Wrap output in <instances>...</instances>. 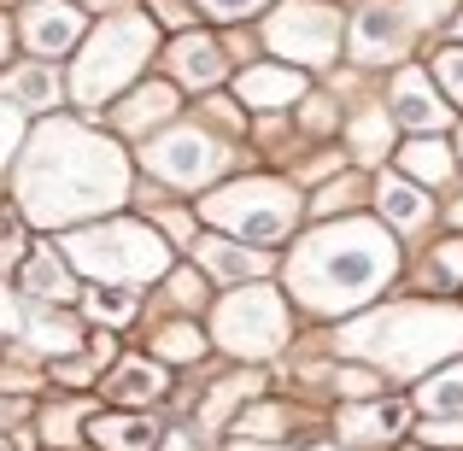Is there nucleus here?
<instances>
[{"label":"nucleus","mask_w":463,"mask_h":451,"mask_svg":"<svg viewBox=\"0 0 463 451\" xmlns=\"http://www.w3.org/2000/svg\"><path fill=\"white\" fill-rule=\"evenodd\" d=\"M458 164H463V129H458Z\"/></svg>","instance_id":"37998d69"},{"label":"nucleus","mask_w":463,"mask_h":451,"mask_svg":"<svg viewBox=\"0 0 463 451\" xmlns=\"http://www.w3.org/2000/svg\"><path fill=\"white\" fill-rule=\"evenodd\" d=\"M434 276H440L446 287H463V235H452V240L434 247Z\"/></svg>","instance_id":"e433bc0d"},{"label":"nucleus","mask_w":463,"mask_h":451,"mask_svg":"<svg viewBox=\"0 0 463 451\" xmlns=\"http://www.w3.org/2000/svg\"><path fill=\"white\" fill-rule=\"evenodd\" d=\"M147 18H153V23H170V30H176V35H188L200 12H194L188 0H153V12H147Z\"/></svg>","instance_id":"4c0bfd02"},{"label":"nucleus","mask_w":463,"mask_h":451,"mask_svg":"<svg viewBox=\"0 0 463 451\" xmlns=\"http://www.w3.org/2000/svg\"><path fill=\"white\" fill-rule=\"evenodd\" d=\"M129 200V158L89 117H42L12 158V211L30 229H82Z\"/></svg>","instance_id":"f257e3e1"},{"label":"nucleus","mask_w":463,"mask_h":451,"mask_svg":"<svg viewBox=\"0 0 463 451\" xmlns=\"http://www.w3.org/2000/svg\"><path fill=\"white\" fill-rule=\"evenodd\" d=\"M200 217L217 229V235L241 240V247H276L299 229L306 217V200H299L294 182L282 176H241V182H223L200 200Z\"/></svg>","instance_id":"423d86ee"},{"label":"nucleus","mask_w":463,"mask_h":451,"mask_svg":"<svg viewBox=\"0 0 463 451\" xmlns=\"http://www.w3.org/2000/svg\"><path fill=\"white\" fill-rule=\"evenodd\" d=\"M264 47L276 53V65L294 70H323L335 65L340 42H346V18L328 0H282V6L264 12Z\"/></svg>","instance_id":"6e6552de"},{"label":"nucleus","mask_w":463,"mask_h":451,"mask_svg":"<svg viewBox=\"0 0 463 451\" xmlns=\"http://www.w3.org/2000/svg\"><path fill=\"white\" fill-rule=\"evenodd\" d=\"M452 223H458V229H463V205H458V211H452Z\"/></svg>","instance_id":"79ce46f5"},{"label":"nucleus","mask_w":463,"mask_h":451,"mask_svg":"<svg viewBox=\"0 0 463 451\" xmlns=\"http://www.w3.org/2000/svg\"><path fill=\"white\" fill-rule=\"evenodd\" d=\"M12 35H18V30H12V18H6V12H0V70L12 65Z\"/></svg>","instance_id":"ea45409f"},{"label":"nucleus","mask_w":463,"mask_h":451,"mask_svg":"<svg viewBox=\"0 0 463 451\" xmlns=\"http://www.w3.org/2000/svg\"><path fill=\"white\" fill-rule=\"evenodd\" d=\"M100 393L112 399L118 410H147V405H158V399L170 393V375H165L158 358H118L112 370H106Z\"/></svg>","instance_id":"6ab92c4d"},{"label":"nucleus","mask_w":463,"mask_h":451,"mask_svg":"<svg viewBox=\"0 0 463 451\" xmlns=\"http://www.w3.org/2000/svg\"><path fill=\"white\" fill-rule=\"evenodd\" d=\"M429 77H434V89H440L452 106H463V42H458V47H440V53H434Z\"/></svg>","instance_id":"2f4dec72"},{"label":"nucleus","mask_w":463,"mask_h":451,"mask_svg":"<svg viewBox=\"0 0 463 451\" xmlns=\"http://www.w3.org/2000/svg\"><path fill=\"white\" fill-rule=\"evenodd\" d=\"M89 434L100 451H158V422L147 410H100V417H89Z\"/></svg>","instance_id":"412c9836"},{"label":"nucleus","mask_w":463,"mask_h":451,"mask_svg":"<svg viewBox=\"0 0 463 451\" xmlns=\"http://www.w3.org/2000/svg\"><path fill=\"white\" fill-rule=\"evenodd\" d=\"M393 158H399V176H405V182H417L422 193H429V188H440V182H452V170H458V153L446 147L440 136H411V141H405V147H399Z\"/></svg>","instance_id":"4be33fe9"},{"label":"nucleus","mask_w":463,"mask_h":451,"mask_svg":"<svg viewBox=\"0 0 463 451\" xmlns=\"http://www.w3.org/2000/svg\"><path fill=\"white\" fill-rule=\"evenodd\" d=\"M229 164H235V153H229V141L212 124H170L141 141V170L170 182V188H188V193L212 188Z\"/></svg>","instance_id":"1a4fd4ad"},{"label":"nucleus","mask_w":463,"mask_h":451,"mask_svg":"<svg viewBox=\"0 0 463 451\" xmlns=\"http://www.w3.org/2000/svg\"><path fill=\"white\" fill-rule=\"evenodd\" d=\"M346 153H358V164H375V158L393 153V117L387 106H364L346 124Z\"/></svg>","instance_id":"b1692460"},{"label":"nucleus","mask_w":463,"mask_h":451,"mask_svg":"<svg viewBox=\"0 0 463 451\" xmlns=\"http://www.w3.org/2000/svg\"><path fill=\"white\" fill-rule=\"evenodd\" d=\"M282 276L294 305H306L311 316H346L364 311L399 276V240L375 217H335L288 252Z\"/></svg>","instance_id":"f03ea898"},{"label":"nucleus","mask_w":463,"mask_h":451,"mask_svg":"<svg viewBox=\"0 0 463 451\" xmlns=\"http://www.w3.org/2000/svg\"><path fill=\"white\" fill-rule=\"evenodd\" d=\"M306 94H311L306 70L276 65V59H259V65H247V70L235 77V106H247V112H259V117L288 112V106H299Z\"/></svg>","instance_id":"ddd939ff"},{"label":"nucleus","mask_w":463,"mask_h":451,"mask_svg":"<svg viewBox=\"0 0 463 451\" xmlns=\"http://www.w3.org/2000/svg\"><path fill=\"white\" fill-rule=\"evenodd\" d=\"M411 35H417V30H411V18H405L399 0H370V6L352 18L346 47H352L358 65H393V59H405Z\"/></svg>","instance_id":"9b49d317"},{"label":"nucleus","mask_w":463,"mask_h":451,"mask_svg":"<svg viewBox=\"0 0 463 451\" xmlns=\"http://www.w3.org/2000/svg\"><path fill=\"white\" fill-rule=\"evenodd\" d=\"M387 117L405 124L411 136H440V129L452 124V106H446V94L434 89L429 65H405L393 77V89H387Z\"/></svg>","instance_id":"f8f14e48"},{"label":"nucleus","mask_w":463,"mask_h":451,"mask_svg":"<svg viewBox=\"0 0 463 451\" xmlns=\"http://www.w3.org/2000/svg\"><path fill=\"white\" fill-rule=\"evenodd\" d=\"M176 112H182L176 82H136V89L112 106V129H118V136H141V141H147V136H158V129L176 124Z\"/></svg>","instance_id":"f3484780"},{"label":"nucleus","mask_w":463,"mask_h":451,"mask_svg":"<svg viewBox=\"0 0 463 451\" xmlns=\"http://www.w3.org/2000/svg\"><path fill=\"white\" fill-rule=\"evenodd\" d=\"M422 440H429V446H463V417H446V422H422Z\"/></svg>","instance_id":"58836bf2"},{"label":"nucleus","mask_w":463,"mask_h":451,"mask_svg":"<svg viewBox=\"0 0 463 451\" xmlns=\"http://www.w3.org/2000/svg\"><path fill=\"white\" fill-rule=\"evenodd\" d=\"M18 294L30 305H53V311H65V305L77 299V270L65 264L59 247H35V252H24V264H18Z\"/></svg>","instance_id":"a211bd4d"},{"label":"nucleus","mask_w":463,"mask_h":451,"mask_svg":"<svg viewBox=\"0 0 463 451\" xmlns=\"http://www.w3.org/2000/svg\"><path fill=\"white\" fill-rule=\"evenodd\" d=\"M405 422H411V405L405 399H364V405H346L340 410V440L346 446H387V440H399L405 434Z\"/></svg>","instance_id":"aec40b11"},{"label":"nucleus","mask_w":463,"mask_h":451,"mask_svg":"<svg viewBox=\"0 0 463 451\" xmlns=\"http://www.w3.org/2000/svg\"><path fill=\"white\" fill-rule=\"evenodd\" d=\"M452 30H458V35H463V6H458V18H452Z\"/></svg>","instance_id":"a19ab883"},{"label":"nucleus","mask_w":463,"mask_h":451,"mask_svg":"<svg viewBox=\"0 0 463 451\" xmlns=\"http://www.w3.org/2000/svg\"><path fill=\"white\" fill-rule=\"evenodd\" d=\"M399 6H405L411 30H434V23L458 18V0H399Z\"/></svg>","instance_id":"c9c22d12"},{"label":"nucleus","mask_w":463,"mask_h":451,"mask_svg":"<svg viewBox=\"0 0 463 451\" xmlns=\"http://www.w3.org/2000/svg\"><path fill=\"white\" fill-rule=\"evenodd\" d=\"M153 47H158V23L147 12H112V18H100L82 35L77 59H71V77H65V94L82 112H100L106 100H118V94H129L141 82Z\"/></svg>","instance_id":"20e7f679"},{"label":"nucleus","mask_w":463,"mask_h":451,"mask_svg":"<svg viewBox=\"0 0 463 451\" xmlns=\"http://www.w3.org/2000/svg\"><path fill=\"white\" fill-rule=\"evenodd\" d=\"M194 12H205L212 23H247L252 12H264L270 0H188Z\"/></svg>","instance_id":"72a5a7b5"},{"label":"nucleus","mask_w":463,"mask_h":451,"mask_svg":"<svg viewBox=\"0 0 463 451\" xmlns=\"http://www.w3.org/2000/svg\"><path fill=\"white\" fill-rule=\"evenodd\" d=\"M82 305H89L94 323H129L136 316V294H124V287H94Z\"/></svg>","instance_id":"473e14b6"},{"label":"nucleus","mask_w":463,"mask_h":451,"mask_svg":"<svg viewBox=\"0 0 463 451\" xmlns=\"http://www.w3.org/2000/svg\"><path fill=\"white\" fill-rule=\"evenodd\" d=\"M165 287H170V299L182 305V311H205V299H212V282H205L194 264H170V276H165Z\"/></svg>","instance_id":"7c9ffc66"},{"label":"nucleus","mask_w":463,"mask_h":451,"mask_svg":"<svg viewBox=\"0 0 463 451\" xmlns=\"http://www.w3.org/2000/svg\"><path fill=\"white\" fill-rule=\"evenodd\" d=\"M417 405L429 410V422L463 417V363H446V370H434L429 381L417 387Z\"/></svg>","instance_id":"393cba45"},{"label":"nucleus","mask_w":463,"mask_h":451,"mask_svg":"<svg viewBox=\"0 0 463 451\" xmlns=\"http://www.w3.org/2000/svg\"><path fill=\"white\" fill-rule=\"evenodd\" d=\"M364 200H370V182H364V176H335V182L317 188V200L306 205V211L317 217V223H335V217H352Z\"/></svg>","instance_id":"a878e982"},{"label":"nucleus","mask_w":463,"mask_h":451,"mask_svg":"<svg viewBox=\"0 0 463 451\" xmlns=\"http://www.w3.org/2000/svg\"><path fill=\"white\" fill-rule=\"evenodd\" d=\"M12 30H18V42L30 47L42 65H53V59H65V53L82 47V35H89V12H82L77 0H30Z\"/></svg>","instance_id":"9d476101"},{"label":"nucleus","mask_w":463,"mask_h":451,"mask_svg":"<svg viewBox=\"0 0 463 451\" xmlns=\"http://www.w3.org/2000/svg\"><path fill=\"white\" fill-rule=\"evenodd\" d=\"M77 428H89V405H47L42 410V440L47 446H77L82 440Z\"/></svg>","instance_id":"c85d7f7f"},{"label":"nucleus","mask_w":463,"mask_h":451,"mask_svg":"<svg viewBox=\"0 0 463 451\" xmlns=\"http://www.w3.org/2000/svg\"><path fill=\"white\" fill-rule=\"evenodd\" d=\"M165 70L182 82V89H200V94H212L217 82L229 77V53H223V42H217V35H205V30H188V35H176V42L165 47Z\"/></svg>","instance_id":"2eb2a0df"},{"label":"nucleus","mask_w":463,"mask_h":451,"mask_svg":"<svg viewBox=\"0 0 463 451\" xmlns=\"http://www.w3.org/2000/svg\"><path fill=\"white\" fill-rule=\"evenodd\" d=\"M252 393H259V375H229V381H217V393L200 405V428H223V417L235 405H247Z\"/></svg>","instance_id":"cd10ccee"},{"label":"nucleus","mask_w":463,"mask_h":451,"mask_svg":"<svg viewBox=\"0 0 463 451\" xmlns=\"http://www.w3.org/2000/svg\"><path fill=\"white\" fill-rule=\"evenodd\" d=\"M299 124H306V136H328V129L340 124V106L323 100V94H306V100H299Z\"/></svg>","instance_id":"f704fd0d"},{"label":"nucleus","mask_w":463,"mask_h":451,"mask_svg":"<svg viewBox=\"0 0 463 451\" xmlns=\"http://www.w3.org/2000/svg\"><path fill=\"white\" fill-rule=\"evenodd\" d=\"M282 428H288L282 405H252V410H241V417L229 422V434H241V440H276Z\"/></svg>","instance_id":"c756f323"},{"label":"nucleus","mask_w":463,"mask_h":451,"mask_svg":"<svg viewBox=\"0 0 463 451\" xmlns=\"http://www.w3.org/2000/svg\"><path fill=\"white\" fill-rule=\"evenodd\" d=\"M340 352L364 358L375 375H422L429 363L463 352V311L458 305H429V299L387 305L375 316H358L340 334Z\"/></svg>","instance_id":"7ed1b4c3"},{"label":"nucleus","mask_w":463,"mask_h":451,"mask_svg":"<svg viewBox=\"0 0 463 451\" xmlns=\"http://www.w3.org/2000/svg\"><path fill=\"white\" fill-rule=\"evenodd\" d=\"M370 200H375V211H382L387 229H422L434 217V200L417 188V182H405V176H382L370 188Z\"/></svg>","instance_id":"5701e85b"},{"label":"nucleus","mask_w":463,"mask_h":451,"mask_svg":"<svg viewBox=\"0 0 463 451\" xmlns=\"http://www.w3.org/2000/svg\"><path fill=\"white\" fill-rule=\"evenodd\" d=\"M153 358L158 363H200L205 358V334L188 323V316H182V323H165L153 334Z\"/></svg>","instance_id":"bb28decb"},{"label":"nucleus","mask_w":463,"mask_h":451,"mask_svg":"<svg viewBox=\"0 0 463 451\" xmlns=\"http://www.w3.org/2000/svg\"><path fill=\"white\" fill-rule=\"evenodd\" d=\"M212 334H217V346L235 352L241 363H264L288 346L294 316H288V299L276 294L270 282H247V287H229V299H217Z\"/></svg>","instance_id":"0eeeda50"},{"label":"nucleus","mask_w":463,"mask_h":451,"mask_svg":"<svg viewBox=\"0 0 463 451\" xmlns=\"http://www.w3.org/2000/svg\"><path fill=\"white\" fill-rule=\"evenodd\" d=\"M65 100V77L42 59H18L0 70V106H12L18 117H53Z\"/></svg>","instance_id":"4468645a"},{"label":"nucleus","mask_w":463,"mask_h":451,"mask_svg":"<svg viewBox=\"0 0 463 451\" xmlns=\"http://www.w3.org/2000/svg\"><path fill=\"white\" fill-rule=\"evenodd\" d=\"M65 264L77 276L100 287H141V282H165L170 276V240L158 235L153 223H136V217H100V223H82L59 240Z\"/></svg>","instance_id":"39448f33"},{"label":"nucleus","mask_w":463,"mask_h":451,"mask_svg":"<svg viewBox=\"0 0 463 451\" xmlns=\"http://www.w3.org/2000/svg\"><path fill=\"white\" fill-rule=\"evenodd\" d=\"M188 252H194V270H200L205 282H223V287H247L270 270V258H264L259 247H241V240H229V235H200Z\"/></svg>","instance_id":"dca6fc26"}]
</instances>
